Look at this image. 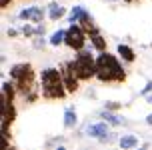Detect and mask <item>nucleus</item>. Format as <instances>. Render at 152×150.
Segmentation results:
<instances>
[{"instance_id":"f257e3e1","label":"nucleus","mask_w":152,"mask_h":150,"mask_svg":"<svg viewBox=\"0 0 152 150\" xmlns=\"http://www.w3.org/2000/svg\"><path fill=\"white\" fill-rule=\"evenodd\" d=\"M96 64H98V70H96L98 82H102V84H110V82L122 84V82H126V70L122 68V64L118 62V58H116L114 54H108V50L98 52Z\"/></svg>"},{"instance_id":"f03ea898","label":"nucleus","mask_w":152,"mask_h":150,"mask_svg":"<svg viewBox=\"0 0 152 150\" xmlns=\"http://www.w3.org/2000/svg\"><path fill=\"white\" fill-rule=\"evenodd\" d=\"M40 92H42L44 100H62V98H66L68 90H66L60 68L50 66L40 72Z\"/></svg>"},{"instance_id":"7ed1b4c3","label":"nucleus","mask_w":152,"mask_h":150,"mask_svg":"<svg viewBox=\"0 0 152 150\" xmlns=\"http://www.w3.org/2000/svg\"><path fill=\"white\" fill-rule=\"evenodd\" d=\"M10 80L16 84L18 96H22V98H26L34 90H40V86H36V72H34L30 62L12 64L10 66Z\"/></svg>"},{"instance_id":"20e7f679","label":"nucleus","mask_w":152,"mask_h":150,"mask_svg":"<svg viewBox=\"0 0 152 150\" xmlns=\"http://www.w3.org/2000/svg\"><path fill=\"white\" fill-rule=\"evenodd\" d=\"M72 66H74V72L78 74V78L86 82V80H92L96 78V70H98V64H96V58L92 56L88 50H78V54L74 56V60H70Z\"/></svg>"},{"instance_id":"39448f33","label":"nucleus","mask_w":152,"mask_h":150,"mask_svg":"<svg viewBox=\"0 0 152 150\" xmlns=\"http://www.w3.org/2000/svg\"><path fill=\"white\" fill-rule=\"evenodd\" d=\"M86 40H88V34L84 32V28L80 24H70V28H66V38H64V44L68 46L70 50H82L86 46Z\"/></svg>"},{"instance_id":"423d86ee","label":"nucleus","mask_w":152,"mask_h":150,"mask_svg":"<svg viewBox=\"0 0 152 150\" xmlns=\"http://www.w3.org/2000/svg\"><path fill=\"white\" fill-rule=\"evenodd\" d=\"M62 70V78H64V84H66V90H68V94H74V92H78V88H80V78H78V74L74 72V66H72V62H64L60 66Z\"/></svg>"},{"instance_id":"0eeeda50","label":"nucleus","mask_w":152,"mask_h":150,"mask_svg":"<svg viewBox=\"0 0 152 150\" xmlns=\"http://www.w3.org/2000/svg\"><path fill=\"white\" fill-rule=\"evenodd\" d=\"M44 14H46V10L42 6H28V8H24V10H20L18 18L24 20V22L40 24V22H42V18H44Z\"/></svg>"},{"instance_id":"6e6552de","label":"nucleus","mask_w":152,"mask_h":150,"mask_svg":"<svg viewBox=\"0 0 152 150\" xmlns=\"http://www.w3.org/2000/svg\"><path fill=\"white\" fill-rule=\"evenodd\" d=\"M86 134L92 136V138H98V140H106L108 136V122H98V124H90L86 128Z\"/></svg>"},{"instance_id":"1a4fd4ad","label":"nucleus","mask_w":152,"mask_h":150,"mask_svg":"<svg viewBox=\"0 0 152 150\" xmlns=\"http://www.w3.org/2000/svg\"><path fill=\"white\" fill-rule=\"evenodd\" d=\"M78 24H80V26L84 28V32H86L88 36H90V34H94V32H100V30H98V26H96V24H94V20H92V16L88 14L86 10L82 12V16H80Z\"/></svg>"},{"instance_id":"9d476101","label":"nucleus","mask_w":152,"mask_h":150,"mask_svg":"<svg viewBox=\"0 0 152 150\" xmlns=\"http://www.w3.org/2000/svg\"><path fill=\"white\" fill-rule=\"evenodd\" d=\"M2 100H8V102H14V98H16V94H18V90H16V84L10 80V82H2Z\"/></svg>"},{"instance_id":"9b49d317","label":"nucleus","mask_w":152,"mask_h":150,"mask_svg":"<svg viewBox=\"0 0 152 150\" xmlns=\"http://www.w3.org/2000/svg\"><path fill=\"white\" fill-rule=\"evenodd\" d=\"M116 52H118V56H120L124 62H128V64H132V62L136 60V52H134L128 44H118Z\"/></svg>"},{"instance_id":"f8f14e48","label":"nucleus","mask_w":152,"mask_h":150,"mask_svg":"<svg viewBox=\"0 0 152 150\" xmlns=\"http://www.w3.org/2000/svg\"><path fill=\"white\" fill-rule=\"evenodd\" d=\"M62 16H66V8L60 6V4H56V2H52V4H48V18L52 20V22H56V20H60Z\"/></svg>"},{"instance_id":"ddd939ff","label":"nucleus","mask_w":152,"mask_h":150,"mask_svg":"<svg viewBox=\"0 0 152 150\" xmlns=\"http://www.w3.org/2000/svg\"><path fill=\"white\" fill-rule=\"evenodd\" d=\"M88 38H90V44L96 52H104V50H106V38L102 36L100 32H94V34H90Z\"/></svg>"},{"instance_id":"4468645a","label":"nucleus","mask_w":152,"mask_h":150,"mask_svg":"<svg viewBox=\"0 0 152 150\" xmlns=\"http://www.w3.org/2000/svg\"><path fill=\"white\" fill-rule=\"evenodd\" d=\"M76 124H78V114L72 106H68L64 110V128H74Z\"/></svg>"},{"instance_id":"2eb2a0df","label":"nucleus","mask_w":152,"mask_h":150,"mask_svg":"<svg viewBox=\"0 0 152 150\" xmlns=\"http://www.w3.org/2000/svg\"><path fill=\"white\" fill-rule=\"evenodd\" d=\"M118 144H120V148H124V150L136 148V146H138V138L134 134H124V136H120Z\"/></svg>"},{"instance_id":"dca6fc26","label":"nucleus","mask_w":152,"mask_h":150,"mask_svg":"<svg viewBox=\"0 0 152 150\" xmlns=\"http://www.w3.org/2000/svg\"><path fill=\"white\" fill-rule=\"evenodd\" d=\"M100 116H102V118L106 120V122L110 124V126H120V124H122V120L118 118V116H116V114H114L112 110H106V108H104V110L100 112Z\"/></svg>"},{"instance_id":"f3484780","label":"nucleus","mask_w":152,"mask_h":150,"mask_svg":"<svg viewBox=\"0 0 152 150\" xmlns=\"http://www.w3.org/2000/svg\"><path fill=\"white\" fill-rule=\"evenodd\" d=\"M64 38H66V30H56L52 36L48 38V42L52 46H60V44H64Z\"/></svg>"},{"instance_id":"a211bd4d","label":"nucleus","mask_w":152,"mask_h":150,"mask_svg":"<svg viewBox=\"0 0 152 150\" xmlns=\"http://www.w3.org/2000/svg\"><path fill=\"white\" fill-rule=\"evenodd\" d=\"M82 12H84L82 6H72V10H70V14H68V22L70 24H78V20H80Z\"/></svg>"},{"instance_id":"6ab92c4d","label":"nucleus","mask_w":152,"mask_h":150,"mask_svg":"<svg viewBox=\"0 0 152 150\" xmlns=\"http://www.w3.org/2000/svg\"><path fill=\"white\" fill-rule=\"evenodd\" d=\"M20 32H22V34H24V36H26V38L38 36V34H36V28H34V26H32L30 22H26V24H24V26H22V30H20Z\"/></svg>"},{"instance_id":"aec40b11","label":"nucleus","mask_w":152,"mask_h":150,"mask_svg":"<svg viewBox=\"0 0 152 150\" xmlns=\"http://www.w3.org/2000/svg\"><path fill=\"white\" fill-rule=\"evenodd\" d=\"M120 106H122L120 102H114V100H110V102H106V104H104V108H106V110H112V112H116Z\"/></svg>"},{"instance_id":"412c9836","label":"nucleus","mask_w":152,"mask_h":150,"mask_svg":"<svg viewBox=\"0 0 152 150\" xmlns=\"http://www.w3.org/2000/svg\"><path fill=\"white\" fill-rule=\"evenodd\" d=\"M150 92H152V80H150V82H148V84H146L144 88H142V92H140V94H142V96H148Z\"/></svg>"},{"instance_id":"4be33fe9","label":"nucleus","mask_w":152,"mask_h":150,"mask_svg":"<svg viewBox=\"0 0 152 150\" xmlns=\"http://www.w3.org/2000/svg\"><path fill=\"white\" fill-rule=\"evenodd\" d=\"M12 2H14V0H0V8H2V10H6Z\"/></svg>"},{"instance_id":"5701e85b","label":"nucleus","mask_w":152,"mask_h":150,"mask_svg":"<svg viewBox=\"0 0 152 150\" xmlns=\"http://www.w3.org/2000/svg\"><path fill=\"white\" fill-rule=\"evenodd\" d=\"M8 36L16 38V36H18V30H16V28H8Z\"/></svg>"},{"instance_id":"b1692460","label":"nucleus","mask_w":152,"mask_h":150,"mask_svg":"<svg viewBox=\"0 0 152 150\" xmlns=\"http://www.w3.org/2000/svg\"><path fill=\"white\" fill-rule=\"evenodd\" d=\"M146 124H150V126H152V114H148V116H146Z\"/></svg>"},{"instance_id":"393cba45","label":"nucleus","mask_w":152,"mask_h":150,"mask_svg":"<svg viewBox=\"0 0 152 150\" xmlns=\"http://www.w3.org/2000/svg\"><path fill=\"white\" fill-rule=\"evenodd\" d=\"M146 102H148V104H152V94H148V96H146Z\"/></svg>"},{"instance_id":"a878e982","label":"nucleus","mask_w":152,"mask_h":150,"mask_svg":"<svg viewBox=\"0 0 152 150\" xmlns=\"http://www.w3.org/2000/svg\"><path fill=\"white\" fill-rule=\"evenodd\" d=\"M108 2H112V0H108Z\"/></svg>"}]
</instances>
